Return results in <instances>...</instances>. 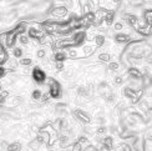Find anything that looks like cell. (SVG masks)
I'll return each instance as SVG.
<instances>
[{
	"label": "cell",
	"instance_id": "obj_21",
	"mask_svg": "<svg viewBox=\"0 0 152 151\" xmlns=\"http://www.w3.org/2000/svg\"><path fill=\"white\" fill-rule=\"evenodd\" d=\"M94 48L92 46H88V45H85L84 48H82V55L84 56H88V55H91L94 53Z\"/></svg>",
	"mask_w": 152,
	"mask_h": 151
},
{
	"label": "cell",
	"instance_id": "obj_28",
	"mask_svg": "<svg viewBox=\"0 0 152 151\" xmlns=\"http://www.w3.org/2000/svg\"><path fill=\"white\" fill-rule=\"evenodd\" d=\"M109 67L111 69V70H117V69L120 67V64H118V62H117V61H112V62H111V64L109 65Z\"/></svg>",
	"mask_w": 152,
	"mask_h": 151
},
{
	"label": "cell",
	"instance_id": "obj_5",
	"mask_svg": "<svg viewBox=\"0 0 152 151\" xmlns=\"http://www.w3.org/2000/svg\"><path fill=\"white\" fill-rule=\"evenodd\" d=\"M71 40L74 43V45H81V44L86 40V33L85 31H77V33H75L72 35Z\"/></svg>",
	"mask_w": 152,
	"mask_h": 151
},
{
	"label": "cell",
	"instance_id": "obj_1",
	"mask_svg": "<svg viewBox=\"0 0 152 151\" xmlns=\"http://www.w3.org/2000/svg\"><path fill=\"white\" fill-rule=\"evenodd\" d=\"M49 95L53 99H59L61 96V85L59 84V81H56L55 79L49 80Z\"/></svg>",
	"mask_w": 152,
	"mask_h": 151
},
{
	"label": "cell",
	"instance_id": "obj_18",
	"mask_svg": "<svg viewBox=\"0 0 152 151\" xmlns=\"http://www.w3.org/2000/svg\"><path fill=\"white\" fill-rule=\"evenodd\" d=\"M12 56L16 59L23 58V49L21 48H12Z\"/></svg>",
	"mask_w": 152,
	"mask_h": 151
},
{
	"label": "cell",
	"instance_id": "obj_32",
	"mask_svg": "<svg viewBox=\"0 0 152 151\" xmlns=\"http://www.w3.org/2000/svg\"><path fill=\"white\" fill-rule=\"evenodd\" d=\"M56 69H58V70H64V64H62V62H56Z\"/></svg>",
	"mask_w": 152,
	"mask_h": 151
},
{
	"label": "cell",
	"instance_id": "obj_13",
	"mask_svg": "<svg viewBox=\"0 0 152 151\" xmlns=\"http://www.w3.org/2000/svg\"><path fill=\"white\" fill-rule=\"evenodd\" d=\"M105 41H106V39H105V36L102 34H97V35H95V37H94V44L96 46H102L105 44Z\"/></svg>",
	"mask_w": 152,
	"mask_h": 151
},
{
	"label": "cell",
	"instance_id": "obj_11",
	"mask_svg": "<svg viewBox=\"0 0 152 151\" xmlns=\"http://www.w3.org/2000/svg\"><path fill=\"white\" fill-rule=\"evenodd\" d=\"M124 94H125V96L126 97H129V99H131V100H137V95L138 94L136 92V90H134V89H131V87H125V90H124Z\"/></svg>",
	"mask_w": 152,
	"mask_h": 151
},
{
	"label": "cell",
	"instance_id": "obj_19",
	"mask_svg": "<svg viewBox=\"0 0 152 151\" xmlns=\"http://www.w3.org/2000/svg\"><path fill=\"white\" fill-rule=\"evenodd\" d=\"M31 97H33L34 100H41V97H42V91L39 90V89L33 90V92H31Z\"/></svg>",
	"mask_w": 152,
	"mask_h": 151
},
{
	"label": "cell",
	"instance_id": "obj_34",
	"mask_svg": "<svg viewBox=\"0 0 152 151\" xmlns=\"http://www.w3.org/2000/svg\"><path fill=\"white\" fill-rule=\"evenodd\" d=\"M4 75H5V69L0 66V79H1V78L4 76Z\"/></svg>",
	"mask_w": 152,
	"mask_h": 151
},
{
	"label": "cell",
	"instance_id": "obj_27",
	"mask_svg": "<svg viewBox=\"0 0 152 151\" xmlns=\"http://www.w3.org/2000/svg\"><path fill=\"white\" fill-rule=\"evenodd\" d=\"M113 29H115L116 31H121L124 29V24L121 21H117V23L113 24Z\"/></svg>",
	"mask_w": 152,
	"mask_h": 151
},
{
	"label": "cell",
	"instance_id": "obj_6",
	"mask_svg": "<svg viewBox=\"0 0 152 151\" xmlns=\"http://www.w3.org/2000/svg\"><path fill=\"white\" fill-rule=\"evenodd\" d=\"M50 14L56 18H64L67 15V8L66 6H56V8L51 9Z\"/></svg>",
	"mask_w": 152,
	"mask_h": 151
},
{
	"label": "cell",
	"instance_id": "obj_29",
	"mask_svg": "<svg viewBox=\"0 0 152 151\" xmlns=\"http://www.w3.org/2000/svg\"><path fill=\"white\" fill-rule=\"evenodd\" d=\"M62 76H64L65 79H70L72 76V70H65L64 74H62Z\"/></svg>",
	"mask_w": 152,
	"mask_h": 151
},
{
	"label": "cell",
	"instance_id": "obj_17",
	"mask_svg": "<svg viewBox=\"0 0 152 151\" xmlns=\"http://www.w3.org/2000/svg\"><path fill=\"white\" fill-rule=\"evenodd\" d=\"M113 19H115V14H113L112 11H110V12H107L106 14V16H105V23L107 24V25H111L112 23H113Z\"/></svg>",
	"mask_w": 152,
	"mask_h": 151
},
{
	"label": "cell",
	"instance_id": "obj_31",
	"mask_svg": "<svg viewBox=\"0 0 152 151\" xmlns=\"http://www.w3.org/2000/svg\"><path fill=\"white\" fill-rule=\"evenodd\" d=\"M5 96H6V92H3V94H0V104H4L5 103Z\"/></svg>",
	"mask_w": 152,
	"mask_h": 151
},
{
	"label": "cell",
	"instance_id": "obj_25",
	"mask_svg": "<svg viewBox=\"0 0 152 151\" xmlns=\"http://www.w3.org/2000/svg\"><path fill=\"white\" fill-rule=\"evenodd\" d=\"M60 145H61L62 147H65V146L69 145V137H67V136H62V137H61V139H60Z\"/></svg>",
	"mask_w": 152,
	"mask_h": 151
},
{
	"label": "cell",
	"instance_id": "obj_7",
	"mask_svg": "<svg viewBox=\"0 0 152 151\" xmlns=\"http://www.w3.org/2000/svg\"><path fill=\"white\" fill-rule=\"evenodd\" d=\"M74 115H75V117L77 119V120L82 121L84 124H88V122H90V116H88L85 111H82V110H80V109L75 110V111H74Z\"/></svg>",
	"mask_w": 152,
	"mask_h": 151
},
{
	"label": "cell",
	"instance_id": "obj_26",
	"mask_svg": "<svg viewBox=\"0 0 152 151\" xmlns=\"http://www.w3.org/2000/svg\"><path fill=\"white\" fill-rule=\"evenodd\" d=\"M45 55H46V51H45V50H44V49H39V50H37V51H36V56H37V58H39V59L45 58Z\"/></svg>",
	"mask_w": 152,
	"mask_h": 151
},
{
	"label": "cell",
	"instance_id": "obj_33",
	"mask_svg": "<svg viewBox=\"0 0 152 151\" xmlns=\"http://www.w3.org/2000/svg\"><path fill=\"white\" fill-rule=\"evenodd\" d=\"M106 133V128H99V130H97V134H105Z\"/></svg>",
	"mask_w": 152,
	"mask_h": 151
},
{
	"label": "cell",
	"instance_id": "obj_2",
	"mask_svg": "<svg viewBox=\"0 0 152 151\" xmlns=\"http://www.w3.org/2000/svg\"><path fill=\"white\" fill-rule=\"evenodd\" d=\"M31 76H33V80L35 81L36 84H39V85H41V84H44L46 81V74H45V71L42 70L41 67H39V66H35L34 69H33V71H31Z\"/></svg>",
	"mask_w": 152,
	"mask_h": 151
},
{
	"label": "cell",
	"instance_id": "obj_15",
	"mask_svg": "<svg viewBox=\"0 0 152 151\" xmlns=\"http://www.w3.org/2000/svg\"><path fill=\"white\" fill-rule=\"evenodd\" d=\"M25 30H26V24L25 23H20L18 25V26L14 29V31L18 34V35H23L24 33H25Z\"/></svg>",
	"mask_w": 152,
	"mask_h": 151
},
{
	"label": "cell",
	"instance_id": "obj_22",
	"mask_svg": "<svg viewBox=\"0 0 152 151\" xmlns=\"http://www.w3.org/2000/svg\"><path fill=\"white\" fill-rule=\"evenodd\" d=\"M99 60H100V61L109 62V61L111 60V56H110V54H107V53H102V54L99 55Z\"/></svg>",
	"mask_w": 152,
	"mask_h": 151
},
{
	"label": "cell",
	"instance_id": "obj_10",
	"mask_svg": "<svg viewBox=\"0 0 152 151\" xmlns=\"http://www.w3.org/2000/svg\"><path fill=\"white\" fill-rule=\"evenodd\" d=\"M124 19L127 21V24L132 25V26H135V25L138 24V18L135 14H125L124 15Z\"/></svg>",
	"mask_w": 152,
	"mask_h": 151
},
{
	"label": "cell",
	"instance_id": "obj_30",
	"mask_svg": "<svg viewBox=\"0 0 152 151\" xmlns=\"http://www.w3.org/2000/svg\"><path fill=\"white\" fill-rule=\"evenodd\" d=\"M122 83H124V79H122L121 76H116V78H115V84L120 85V84H122Z\"/></svg>",
	"mask_w": 152,
	"mask_h": 151
},
{
	"label": "cell",
	"instance_id": "obj_23",
	"mask_svg": "<svg viewBox=\"0 0 152 151\" xmlns=\"http://www.w3.org/2000/svg\"><path fill=\"white\" fill-rule=\"evenodd\" d=\"M31 59L30 58H23V59H20V61H19V64H20L21 66H30L31 65Z\"/></svg>",
	"mask_w": 152,
	"mask_h": 151
},
{
	"label": "cell",
	"instance_id": "obj_4",
	"mask_svg": "<svg viewBox=\"0 0 152 151\" xmlns=\"http://www.w3.org/2000/svg\"><path fill=\"white\" fill-rule=\"evenodd\" d=\"M18 39V34L15 33L14 30L10 31L8 34H4V41L1 43L3 45H5L6 48H14L15 41Z\"/></svg>",
	"mask_w": 152,
	"mask_h": 151
},
{
	"label": "cell",
	"instance_id": "obj_20",
	"mask_svg": "<svg viewBox=\"0 0 152 151\" xmlns=\"http://www.w3.org/2000/svg\"><path fill=\"white\" fill-rule=\"evenodd\" d=\"M21 145L19 142H12L10 145H8V151H20Z\"/></svg>",
	"mask_w": 152,
	"mask_h": 151
},
{
	"label": "cell",
	"instance_id": "obj_16",
	"mask_svg": "<svg viewBox=\"0 0 152 151\" xmlns=\"http://www.w3.org/2000/svg\"><path fill=\"white\" fill-rule=\"evenodd\" d=\"M102 144H104V146H105L106 149H112V146H113V140H112V137H110V136L105 137L104 141H102Z\"/></svg>",
	"mask_w": 152,
	"mask_h": 151
},
{
	"label": "cell",
	"instance_id": "obj_3",
	"mask_svg": "<svg viewBox=\"0 0 152 151\" xmlns=\"http://www.w3.org/2000/svg\"><path fill=\"white\" fill-rule=\"evenodd\" d=\"M28 36L30 37V39L33 40H36L37 43L42 44L44 39H45V33H44L42 30H39V29H35V28H29L28 30Z\"/></svg>",
	"mask_w": 152,
	"mask_h": 151
},
{
	"label": "cell",
	"instance_id": "obj_35",
	"mask_svg": "<svg viewBox=\"0 0 152 151\" xmlns=\"http://www.w3.org/2000/svg\"><path fill=\"white\" fill-rule=\"evenodd\" d=\"M112 3H115V4H120V3H121V0H112Z\"/></svg>",
	"mask_w": 152,
	"mask_h": 151
},
{
	"label": "cell",
	"instance_id": "obj_8",
	"mask_svg": "<svg viewBox=\"0 0 152 151\" xmlns=\"http://www.w3.org/2000/svg\"><path fill=\"white\" fill-rule=\"evenodd\" d=\"M113 40H115L117 44H126L131 40V36L129 34H125V33H117L113 36Z\"/></svg>",
	"mask_w": 152,
	"mask_h": 151
},
{
	"label": "cell",
	"instance_id": "obj_9",
	"mask_svg": "<svg viewBox=\"0 0 152 151\" xmlns=\"http://www.w3.org/2000/svg\"><path fill=\"white\" fill-rule=\"evenodd\" d=\"M66 59H67V54L65 51H62V50H59V51H56L54 54V61L55 62H64Z\"/></svg>",
	"mask_w": 152,
	"mask_h": 151
},
{
	"label": "cell",
	"instance_id": "obj_12",
	"mask_svg": "<svg viewBox=\"0 0 152 151\" xmlns=\"http://www.w3.org/2000/svg\"><path fill=\"white\" fill-rule=\"evenodd\" d=\"M129 75H130V78H132L134 80H140L142 78V73L136 67L129 69Z\"/></svg>",
	"mask_w": 152,
	"mask_h": 151
},
{
	"label": "cell",
	"instance_id": "obj_14",
	"mask_svg": "<svg viewBox=\"0 0 152 151\" xmlns=\"http://www.w3.org/2000/svg\"><path fill=\"white\" fill-rule=\"evenodd\" d=\"M77 94L80 96L86 97V96L90 95V90H88V87H86V86H79L77 87Z\"/></svg>",
	"mask_w": 152,
	"mask_h": 151
},
{
	"label": "cell",
	"instance_id": "obj_24",
	"mask_svg": "<svg viewBox=\"0 0 152 151\" xmlns=\"http://www.w3.org/2000/svg\"><path fill=\"white\" fill-rule=\"evenodd\" d=\"M29 40H30V37L26 36V35H24V34L19 36V41H20L23 45H28V44H29Z\"/></svg>",
	"mask_w": 152,
	"mask_h": 151
}]
</instances>
